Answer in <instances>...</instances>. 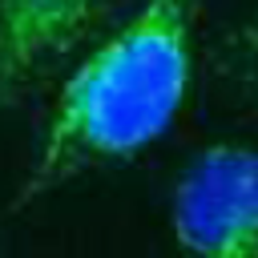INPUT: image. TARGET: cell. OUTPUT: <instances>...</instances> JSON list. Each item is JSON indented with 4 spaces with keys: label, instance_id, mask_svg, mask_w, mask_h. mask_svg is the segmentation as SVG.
<instances>
[{
    "label": "cell",
    "instance_id": "4",
    "mask_svg": "<svg viewBox=\"0 0 258 258\" xmlns=\"http://www.w3.org/2000/svg\"><path fill=\"white\" fill-rule=\"evenodd\" d=\"M242 40H246V56H250V69H254V81H258V16L246 24Z\"/></svg>",
    "mask_w": 258,
    "mask_h": 258
},
{
    "label": "cell",
    "instance_id": "3",
    "mask_svg": "<svg viewBox=\"0 0 258 258\" xmlns=\"http://www.w3.org/2000/svg\"><path fill=\"white\" fill-rule=\"evenodd\" d=\"M113 0H0V101H12L64 60Z\"/></svg>",
    "mask_w": 258,
    "mask_h": 258
},
{
    "label": "cell",
    "instance_id": "1",
    "mask_svg": "<svg viewBox=\"0 0 258 258\" xmlns=\"http://www.w3.org/2000/svg\"><path fill=\"white\" fill-rule=\"evenodd\" d=\"M202 0H141L64 81L24 202L109 161L153 145L185 105L194 77V24Z\"/></svg>",
    "mask_w": 258,
    "mask_h": 258
},
{
    "label": "cell",
    "instance_id": "2",
    "mask_svg": "<svg viewBox=\"0 0 258 258\" xmlns=\"http://www.w3.org/2000/svg\"><path fill=\"white\" fill-rule=\"evenodd\" d=\"M169 226L185 258H258V149H202L173 185Z\"/></svg>",
    "mask_w": 258,
    "mask_h": 258
}]
</instances>
